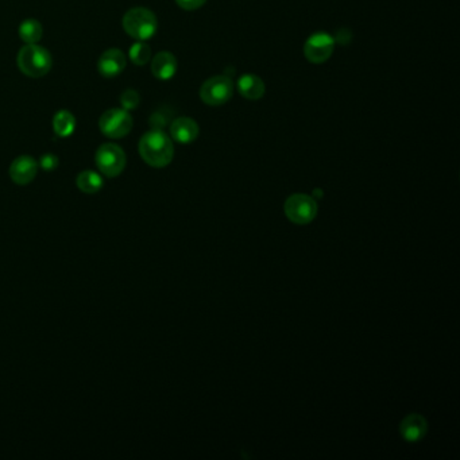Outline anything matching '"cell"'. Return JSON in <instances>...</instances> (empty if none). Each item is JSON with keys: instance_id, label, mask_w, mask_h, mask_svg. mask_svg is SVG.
Returning <instances> with one entry per match:
<instances>
[{"instance_id": "obj_6", "label": "cell", "mask_w": 460, "mask_h": 460, "mask_svg": "<svg viewBox=\"0 0 460 460\" xmlns=\"http://www.w3.org/2000/svg\"><path fill=\"white\" fill-rule=\"evenodd\" d=\"M285 215L295 224H308L318 215V203L311 196H290L285 203Z\"/></svg>"}, {"instance_id": "obj_2", "label": "cell", "mask_w": 460, "mask_h": 460, "mask_svg": "<svg viewBox=\"0 0 460 460\" xmlns=\"http://www.w3.org/2000/svg\"><path fill=\"white\" fill-rule=\"evenodd\" d=\"M52 65L53 60L50 53L45 48L38 46L36 43L26 45L19 50V69L29 77H43L52 69Z\"/></svg>"}, {"instance_id": "obj_10", "label": "cell", "mask_w": 460, "mask_h": 460, "mask_svg": "<svg viewBox=\"0 0 460 460\" xmlns=\"http://www.w3.org/2000/svg\"><path fill=\"white\" fill-rule=\"evenodd\" d=\"M126 55L119 49H109L100 55L97 62V69L102 76L107 79L116 77L126 68Z\"/></svg>"}, {"instance_id": "obj_9", "label": "cell", "mask_w": 460, "mask_h": 460, "mask_svg": "<svg viewBox=\"0 0 460 460\" xmlns=\"http://www.w3.org/2000/svg\"><path fill=\"white\" fill-rule=\"evenodd\" d=\"M38 163L29 156H22L14 161L10 166V177L18 185L30 184L36 176Z\"/></svg>"}, {"instance_id": "obj_18", "label": "cell", "mask_w": 460, "mask_h": 460, "mask_svg": "<svg viewBox=\"0 0 460 460\" xmlns=\"http://www.w3.org/2000/svg\"><path fill=\"white\" fill-rule=\"evenodd\" d=\"M128 55L131 58V61L135 64V65H146L151 57V49L149 45L143 43V42H137L134 43L131 48H130V52H128Z\"/></svg>"}, {"instance_id": "obj_12", "label": "cell", "mask_w": 460, "mask_h": 460, "mask_svg": "<svg viewBox=\"0 0 460 460\" xmlns=\"http://www.w3.org/2000/svg\"><path fill=\"white\" fill-rule=\"evenodd\" d=\"M170 135L178 143H192L198 137V126L191 118H178L170 126Z\"/></svg>"}, {"instance_id": "obj_19", "label": "cell", "mask_w": 460, "mask_h": 460, "mask_svg": "<svg viewBox=\"0 0 460 460\" xmlns=\"http://www.w3.org/2000/svg\"><path fill=\"white\" fill-rule=\"evenodd\" d=\"M121 100H122L124 109H127V111L134 109L140 103V95L134 89H127L122 93Z\"/></svg>"}, {"instance_id": "obj_3", "label": "cell", "mask_w": 460, "mask_h": 460, "mask_svg": "<svg viewBox=\"0 0 460 460\" xmlns=\"http://www.w3.org/2000/svg\"><path fill=\"white\" fill-rule=\"evenodd\" d=\"M124 32L138 41L150 39L158 29V22L150 10L135 7L128 10L123 17Z\"/></svg>"}, {"instance_id": "obj_17", "label": "cell", "mask_w": 460, "mask_h": 460, "mask_svg": "<svg viewBox=\"0 0 460 460\" xmlns=\"http://www.w3.org/2000/svg\"><path fill=\"white\" fill-rule=\"evenodd\" d=\"M42 26L36 19L23 20L19 26V36L27 45H34L42 38Z\"/></svg>"}, {"instance_id": "obj_13", "label": "cell", "mask_w": 460, "mask_h": 460, "mask_svg": "<svg viewBox=\"0 0 460 460\" xmlns=\"http://www.w3.org/2000/svg\"><path fill=\"white\" fill-rule=\"evenodd\" d=\"M151 72L158 80H170L177 72V60L169 52H161L153 58Z\"/></svg>"}, {"instance_id": "obj_11", "label": "cell", "mask_w": 460, "mask_h": 460, "mask_svg": "<svg viewBox=\"0 0 460 460\" xmlns=\"http://www.w3.org/2000/svg\"><path fill=\"white\" fill-rule=\"evenodd\" d=\"M428 431V423L421 414H409L400 425V432L407 442H419Z\"/></svg>"}, {"instance_id": "obj_7", "label": "cell", "mask_w": 460, "mask_h": 460, "mask_svg": "<svg viewBox=\"0 0 460 460\" xmlns=\"http://www.w3.org/2000/svg\"><path fill=\"white\" fill-rule=\"evenodd\" d=\"M234 93V84L227 76H215L200 88V97L208 106H222L227 103Z\"/></svg>"}, {"instance_id": "obj_20", "label": "cell", "mask_w": 460, "mask_h": 460, "mask_svg": "<svg viewBox=\"0 0 460 460\" xmlns=\"http://www.w3.org/2000/svg\"><path fill=\"white\" fill-rule=\"evenodd\" d=\"M39 166L46 172H52L58 166V158L54 154H45L41 157Z\"/></svg>"}, {"instance_id": "obj_15", "label": "cell", "mask_w": 460, "mask_h": 460, "mask_svg": "<svg viewBox=\"0 0 460 460\" xmlns=\"http://www.w3.org/2000/svg\"><path fill=\"white\" fill-rule=\"evenodd\" d=\"M76 184L81 192L93 195V194H97L103 188L104 181L99 173L92 172V170H84L77 176Z\"/></svg>"}, {"instance_id": "obj_4", "label": "cell", "mask_w": 460, "mask_h": 460, "mask_svg": "<svg viewBox=\"0 0 460 460\" xmlns=\"http://www.w3.org/2000/svg\"><path fill=\"white\" fill-rule=\"evenodd\" d=\"M95 162L104 176L116 177L126 168V154L121 146L115 143H104L97 149Z\"/></svg>"}, {"instance_id": "obj_1", "label": "cell", "mask_w": 460, "mask_h": 460, "mask_svg": "<svg viewBox=\"0 0 460 460\" xmlns=\"http://www.w3.org/2000/svg\"><path fill=\"white\" fill-rule=\"evenodd\" d=\"M140 154L143 161L153 168L168 166L175 156L170 138L161 130L146 133L140 141Z\"/></svg>"}, {"instance_id": "obj_14", "label": "cell", "mask_w": 460, "mask_h": 460, "mask_svg": "<svg viewBox=\"0 0 460 460\" xmlns=\"http://www.w3.org/2000/svg\"><path fill=\"white\" fill-rule=\"evenodd\" d=\"M238 89L248 100H259L265 95V84L255 74H245L238 81Z\"/></svg>"}, {"instance_id": "obj_5", "label": "cell", "mask_w": 460, "mask_h": 460, "mask_svg": "<svg viewBox=\"0 0 460 460\" xmlns=\"http://www.w3.org/2000/svg\"><path fill=\"white\" fill-rule=\"evenodd\" d=\"M99 127L108 138H123L133 128V118L124 108H111L102 115Z\"/></svg>"}, {"instance_id": "obj_8", "label": "cell", "mask_w": 460, "mask_h": 460, "mask_svg": "<svg viewBox=\"0 0 460 460\" xmlns=\"http://www.w3.org/2000/svg\"><path fill=\"white\" fill-rule=\"evenodd\" d=\"M335 48V39L327 33H316L309 36L304 46L305 57L313 62V64H321L325 62L331 54L334 53Z\"/></svg>"}, {"instance_id": "obj_16", "label": "cell", "mask_w": 460, "mask_h": 460, "mask_svg": "<svg viewBox=\"0 0 460 460\" xmlns=\"http://www.w3.org/2000/svg\"><path fill=\"white\" fill-rule=\"evenodd\" d=\"M53 128L58 137H69L76 128V119L69 111L61 109L54 115Z\"/></svg>"}, {"instance_id": "obj_21", "label": "cell", "mask_w": 460, "mask_h": 460, "mask_svg": "<svg viewBox=\"0 0 460 460\" xmlns=\"http://www.w3.org/2000/svg\"><path fill=\"white\" fill-rule=\"evenodd\" d=\"M178 6L184 10H197L205 4L207 0H176Z\"/></svg>"}]
</instances>
